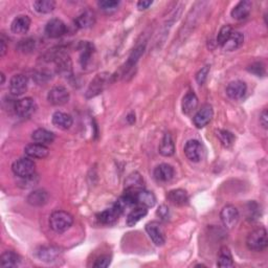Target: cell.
<instances>
[{"mask_svg":"<svg viewBox=\"0 0 268 268\" xmlns=\"http://www.w3.org/2000/svg\"><path fill=\"white\" fill-rule=\"evenodd\" d=\"M73 223V216L64 211H56L49 217V227L58 234H62V232L68 230L72 228Z\"/></svg>","mask_w":268,"mask_h":268,"instance_id":"1","label":"cell"},{"mask_svg":"<svg viewBox=\"0 0 268 268\" xmlns=\"http://www.w3.org/2000/svg\"><path fill=\"white\" fill-rule=\"evenodd\" d=\"M246 245H248L249 249L253 251L264 250L268 245L266 230L264 228H259L249 232L248 239H246Z\"/></svg>","mask_w":268,"mask_h":268,"instance_id":"2","label":"cell"},{"mask_svg":"<svg viewBox=\"0 0 268 268\" xmlns=\"http://www.w3.org/2000/svg\"><path fill=\"white\" fill-rule=\"evenodd\" d=\"M12 170L20 178H30L35 174L36 165L31 157H21L13 164Z\"/></svg>","mask_w":268,"mask_h":268,"instance_id":"3","label":"cell"},{"mask_svg":"<svg viewBox=\"0 0 268 268\" xmlns=\"http://www.w3.org/2000/svg\"><path fill=\"white\" fill-rule=\"evenodd\" d=\"M37 105L32 97H24L14 103V111L15 114L22 118L31 117L36 112Z\"/></svg>","mask_w":268,"mask_h":268,"instance_id":"4","label":"cell"},{"mask_svg":"<svg viewBox=\"0 0 268 268\" xmlns=\"http://www.w3.org/2000/svg\"><path fill=\"white\" fill-rule=\"evenodd\" d=\"M203 146L199 140L190 139L189 142H187L185 146V154L188 159L193 161V163H199L203 157Z\"/></svg>","mask_w":268,"mask_h":268,"instance_id":"5","label":"cell"},{"mask_svg":"<svg viewBox=\"0 0 268 268\" xmlns=\"http://www.w3.org/2000/svg\"><path fill=\"white\" fill-rule=\"evenodd\" d=\"M68 90L63 86H55L47 94V101L55 106H62L69 101Z\"/></svg>","mask_w":268,"mask_h":268,"instance_id":"6","label":"cell"},{"mask_svg":"<svg viewBox=\"0 0 268 268\" xmlns=\"http://www.w3.org/2000/svg\"><path fill=\"white\" fill-rule=\"evenodd\" d=\"M66 24L61 19L53 18L48 21L45 25L46 36L52 39H57L66 34Z\"/></svg>","mask_w":268,"mask_h":268,"instance_id":"7","label":"cell"},{"mask_svg":"<svg viewBox=\"0 0 268 268\" xmlns=\"http://www.w3.org/2000/svg\"><path fill=\"white\" fill-rule=\"evenodd\" d=\"M220 218L225 228L232 229L239 220V211L234 206L229 204L221 210Z\"/></svg>","mask_w":268,"mask_h":268,"instance_id":"8","label":"cell"},{"mask_svg":"<svg viewBox=\"0 0 268 268\" xmlns=\"http://www.w3.org/2000/svg\"><path fill=\"white\" fill-rule=\"evenodd\" d=\"M213 115H214L213 107L209 104L203 105L201 109L197 111V114L193 117L194 125L197 127V128H203L204 126H207L211 122Z\"/></svg>","mask_w":268,"mask_h":268,"instance_id":"9","label":"cell"},{"mask_svg":"<svg viewBox=\"0 0 268 268\" xmlns=\"http://www.w3.org/2000/svg\"><path fill=\"white\" fill-rule=\"evenodd\" d=\"M29 80L23 75H15L10 80V91L14 96H22L27 90Z\"/></svg>","mask_w":268,"mask_h":268,"instance_id":"10","label":"cell"},{"mask_svg":"<svg viewBox=\"0 0 268 268\" xmlns=\"http://www.w3.org/2000/svg\"><path fill=\"white\" fill-rule=\"evenodd\" d=\"M146 231L155 245L161 246L165 244L166 239H165L163 230H161L159 223L155 222V221L147 223L146 224Z\"/></svg>","mask_w":268,"mask_h":268,"instance_id":"11","label":"cell"},{"mask_svg":"<svg viewBox=\"0 0 268 268\" xmlns=\"http://www.w3.org/2000/svg\"><path fill=\"white\" fill-rule=\"evenodd\" d=\"M144 189V179L138 172L131 173L125 180V192L136 194Z\"/></svg>","mask_w":268,"mask_h":268,"instance_id":"12","label":"cell"},{"mask_svg":"<svg viewBox=\"0 0 268 268\" xmlns=\"http://www.w3.org/2000/svg\"><path fill=\"white\" fill-rule=\"evenodd\" d=\"M24 152L27 157L36 158V159H43L48 156L49 150L45 145L33 143L26 145L24 148Z\"/></svg>","mask_w":268,"mask_h":268,"instance_id":"13","label":"cell"},{"mask_svg":"<svg viewBox=\"0 0 268 268\" xmlns=\"http://www.w3.org/2000/svg\"><path fill=\"white\" fill-rule=\"evenodd\" d=\"M246 90H248V86H246V84L243 81L240 80H236L230 82L228 87H227V95L229 96L231 100H240V98H242L245 94Z\"/></svg>","mask_w":268,"mask_h":268,"instance_id":"14","label":"cell"},{"mask_svg":"<svg viewBox=\"0 0 268 268\" xmlns=\"http://www.w3.org/2000/svg\"><path fill=\"white\" fill-rule=\"evenodd\" d=\"M31 23H32V21L29 16L20 15L13 20V22L11 24V30L14 34L24 35L29 32L30 27H31Z\"/></svg>","mask_w":268,"mask_h":268,"instance_id":"15","label":"cell"},{"mask_svg":"<svg viewBox=\"0 0 268 268\" xmlns=\"http://www.w3.org/2000/svg\"><path fill=\"white\" fill-rule=\"evenodd\" d=\"M175 171L171 165L161 164L154 169V177L158 182H168L173 179Z\"/></svg>","mask_w":268,"mask_h":268,"instance_id":"16","label":"cell"},{"mask_svg":"<svg viewBox=\"0 0 268 268\" xmlns=\"http://www.w3.org/2000/svg\"><path fill=\"white\" fill-rule=\"evenodd\" d=\"M108 75L107 74H100L97 75L95 80L91 82L90 86L87 90V96L88 97H91V96H95L98 94H101L103 89L105 88L106 84L108 83Z\"/></svg>","mask_w":268,"mask_h":268,"instance_id":"17","label":"cell"},{"mask_svg":"<svg viewBox=\"0 0 268 268\" xmlns=\"http://www.w3.org/2000/svg\"><path fill=\"white\" fill-rule=\"evenodd\" d=\"M52 122H53V125L55 127H57V128L60 130L69 129L74 123L72 115L62 111L55 112L52 117Z\"/></svg>","mask_w":268,"mask_h":268,"instance_id":"18","label":"cell"},{"mask_svg":"<svg viewBox=\"0 0 268 268\" xmlns=\"http://www.w3.org/2000/svg\"><path fill=\"white\" fill-rule=\"evenodd\" d=\"M96 20V18L95 12L91 10H86L76 18L75 23L79 29H89V27L95 25Z\"/></svg>","mask_w":268,"mask_h":268,"instance_id":"19","label":"cell"},{"mask_svg":"<svg viewBox=\"0 0 268 268\" xmlns=\"http://www.w3.org/2000/svg\"><path fill=\"white\" fill-rule=\"evenodd\" d=\"M60 256V250L54 246H43L37 250V258L43 262L52 263L57 261Z\"/></svg>","mask_w":268,"mask_h":268,"instance_id":"20","label":"cell"},{"mask_svg":"<svg viewBox=\"0 0 268 268\" xmlns=\"http://www.w3.org/2000/svg\"><path fill=\"white\" fill-rule=\"evenodd\" d=\"M252 8V4L249 0H242L240 1L234 9L231 10L230 15L231 17L236 20H243L248 18V16L250 14Z\"/></svg>","mask_w":268,"mask_h":268,"instance_id":"21","label":"cell"},{"mask_svg":"<svg viewBox=\"0 0 268 268\" xmlns=\"http://www.w3.org/2000/svg\"><path fill=\"white\" fill-rule=\"evenodd\" d=\"M135 199L138 206L144 207L146 209L153 208L155 203H156V197H155V195L145 189L140 190L139 192L135 194Z\"/></svg>","mask_w":268,"mask_h":268,"instance_id":"22","label":"cell"},{"mask_svg":"<svg viewBox=\"0 0 268 268\" xmlns=\"http://www.w3.org/2000/svg\"><path fill=\"white\" fill-rule=\"evenodd\" d=\"M167 199L168 201H170L172 204H174V206L181 207L188 203L189 195L185 190L176 189V190H172V191L168 193Z\"/></svg>","mask_w":268,"mask_h":268,"instance_id":"23","label":"cell"},{"mask_svg":"<svg viewBox=\"0 0 268 268\" xmlns=\"http://www.w3.org/2000/svg\"><path fill=\"white\" fill-rule=\"evenodd\" d=\"M243 42H244L243 34H241L240 32L232 31L229 39L225 41V43L221 47L227 52H232V51H236V49H238L240 46H241L243 44Z\"/></svg>","mask_w":268,"mask_h":268,"instance_id":"24","label":"cell"},{"mask_svg":"<svg viewBox=\"0 0 268 268\" xmlns=\"http://www.w3.org/2000/svg\"><path fill=\"white\" fill-rule=\"evenodd\" d=\"M121 211H119L115 206L103 211L102 213H100L97 215V220L100 221L102 224H106V225H111L114 224L117 219L118 217L121 216Z\"/></svg>","mask_w":268,"mask_h":268,"instance_id":"25","label":"cell"},{"mask_svg":"<svg viewBox=\"0 0 268 268\" xmlns=\"http://www.w3.org/2000/svg\"><path fill=\"white\" fill-rule=\"evenodd\" d=\"M32 138L35 143L48 145V144H52L55 140V134L46 129L39 128L33 132Z\"/></svg>","mask_w":268,"mask_h":268,"instance_id":"26","label":"cell"},{"mask_svg":"<svg viewBox=\"0 0 268 268\" xmlns=\"http://www.w3.org/2000/svg\"><path fill=\"white\" fill-rule=\"evenodd\" d=\"M48 193L44 190H36L27 196V202L33 207H42L48 201Z\"/></svg>","mask_w":268,"mask_h":268,"instance_id":"27","label":"cell"},{"mask_svg":"<svg viewBox=\"0 0 268 268\" xmlns=\"http://www.w3.org/2000/svg\"><path fill=\"white\" fill-rule=\"evenodd\" d=\"M182 112L185 115L192 114L193 111L196 110L197 106H198V97L192 91H190L182 98Z\"/></svg>","mask_w":268,"mask_h":268,"instance_id":"28","label":"cell"},{"mask_svg":"<svg viewBox=\"0 0 268 268\" xmlns=\"http://www.w3.org/2000/svg\"><path fill=\"white\" fill-rule=\"evenodd\" d=\"M159 153L163 155V156L169 157L172 156L175 152V145L173 142V138L170 133H166L163 139H161V143L159 145Z\"/></svg>","mask_w":268,"mask_h":268,"instance_id":"29","label":"cell"},{"mask_svg":"<svg viewBox=\"0 0 268 268\" xmlns=\"http://www.w3.org/2000/svg\"><path fill=\"white\" fill-rule=\"evenodd\" d=\"M21 263V258L13 250H8L2 253L0 259V265L2 267H17Z\"/></svg>","mask_w":268,"mask_h":268,"instance_id":"30","label":"cell"},{"mask_svg":"<svg viewBox=\"0 0 268 268\" xmlns=\"http://www.w3.org/2000/svg\"><path fill=\"white\" fill-rule=\"evenodd\" d=\"M148 214V210L144 207H138V208H135L133 209L128 217H127V225L128 227H134L139 220H142L143 218Z\"/></svg>","mask_w":268,"mask_h":268,"instance_id":"31","label":"cell"},{"mask_svg":"<svg viewBox=\"0 0 268 268\" xmlns=\"http://www.w3.org/2000/svg\"><path fill=\"white\" fill-rule=\"evenodd\" d=\"M218 267H232L234 266V261H232L231 252L229 248L227 246H223L220 249L219 257H218Z\"/></svg>","mask_w":268,"mask_h":268,"instance_id":"32","label":"cell"},{"mask_svg":"<svg viewBox=\"0 0 268 268\" xmlns=\"http://www.w3.org/2000/svg\"><path fill=\"white\" fill-rule=\"evenodd\" d=\"M33 6L35 11L40 14H49L55 10L56 2L54 0H37L34 2Z\"/></svg>","mask_w":268,"mask_h":268,"instance_id":"33","label":"cell"},{"mask_svg":"<svg viewBox=\"0 0 268 268\" xmlns=\"http://www.w3.org/2000/svg\"><path fill=\"white\" fill-rule=\"evenodd\" d=\"M94 53V45L86 42V43H83V49H82V55H81V64L83 67H86L88 63L90 62V58Z\"/></svg>","mask_w":268,"mask_h":268,"instance_id":"34","label":"cell"},{"mask_svg":"<svg viewBox=\"0 0 268 268\" xmlns=\"http://www.w3.org/2000/svg\"><path fill=\"white\" fill-rule=\"evenodd\" d=\"M217 136L224 147H230L235 142V135L228 130H218Z\"/></svg>","mask_w":268,"mask_h":268,"instance_id":"35","label":"cell"},{"mask_svg":"<svg viewBox=\"0 0 268 268\" xmlns=\"http://www.w3.org/2000/svg\"><path fill=\"white\" fill-rule=\"evenodd\" d=\"M119 3L121 2L116 1V0H101V1L97 2V5L103 12L109 14L116 11Z\"/></svg>","mask_w":268,"mask_h":268,"instance_id":"36","label":"cell"},{"mask_svg":"<svg viewBox=\"0 0 268 268\" xmlns=\"http://www.w3.org/2000/svg\"><path fill=\"white\" fill-rule=\"evenodd\" d=\"M231 33H232V27L230 25H229V24L223 25L220 29L219 33H218L217 43L219 44L220 46H222L225 43V41L229 39V37L230 36Z\"/></svg>","mask_w":268,"mask_h":268,"instance_id":"37","label":"cell"},{"mask_svg":"<svg viewBox=\"0 0 268 268\" xmlns=\"http://www.w3.org/2000/svg\"><path fill=\"white\" fill-rule=\"evenodd\" d=\"M144 49H145V46H139L132 53V55L129 57L128 63H127V65L129 66L128 68H131L138 61V59L140 58V56H142L143 53H144Z\"/></svg>","mask_w":268,"mask_h":268,"instance_id":"38","label":"cell"},{"mask_svg":"<svg viewBox=\"0 0 268 268\" xmlns=\"http://www.w3.org/2000/svg\"><path fill=\"white\" fill-rule=\"evenodd\" d=\"M249 70L250 73L255 74V75L258 76V77L265 75V68H264V66H263L262 63H260V62L253 63V64H251V65L249 67Z\"/></svg>","mask_w":268,"mask_h":268,"instance_id":"39","label":"cell"},{"mask_svg":"<svg viewBox=\"0 0 268 268\" xmlns=\"http://www.w3.org/2000/svg\"><path fill=\"white\" fill-rule=\"evenodd\" d=\"M209 72H210V67L209 66H206L201 68L198 73H197L196 75V81L197 83L199 84V85H202V84L206 82L207 77H208V75H209Z\"/></svg>","mask_w":268,"mask_h":268,"instance_id":"40","label":"cell"},{"mask_svg":"<svg viewBox=\"0 0 268 268\" xmlns=\"http://www.w3.org/2000/svg\"><path fill=\"white\" fill-rule=\"evenodd\" d=\"M35 45V41L32 40V39H26V40H22L20 41V44H19V49L20 51H22L23 53H27V52H31L33 47Z\"/></svg>","mask_w":268,"mask_h":268,"instance_id":"41","label":"cell"},{"mask_svg":"<svg viewBox=\"0 0 268 268\" xmlns=\"http://www.w3.org/2000/svg\"><path fill=\"white\" fill-rule=\"evenodd\" d=\"M110 262H111L110 257H108V256H101L100 258H97V260L96 261V263L94 264V266L97 267V268H105V267H108L109 266Z\"/></svg>","mask_w":268,"mask_h":268,"instance_id":"42","label":"cell"},{"mask_svg":"<svg viewBox=\"0 0 268 268\" xmlns=\"http://www.w3.org/2000/svg\"><path fill=\"white\" fill-rule=\"evenodd\" d=\"M249 211V219H257V217L259 215V211H258V204L255 202H250L249 203V208L248 210Z\"/></svg>","mask_w":268,"mask_h":268,"instance_id":"43","label":"cell"},{"mask_svg":"<svg viewBox=\"0 0 268 268\" xmlns=\"http://www.w3.org/2000/svg\"><path fill=\"white\" fill-rule=\"evenodd\" d=\"M169 215H170V213H169L168 207L165 206V204L160 206L159 209L157 210V216L160 218V219L161 220H167L169 218Z\"/></svg>","mask_w":268,"mask_h":268,"instance_id":"44","label":"cell"},{"mask_svg":"<svg viewBox=\"0 0 268 268\" xmlns=\"http://www.w3.org/2000/svg\"><path fill=\"white\" fill-rule=\"evenodd\" d=\"M260 123L263 126V128L267 129L268 126V114H267V109H264L262 111V114L260 115Z\"/></svg>","mask_w":268,"mask_h":268,"instance_id":"45","label":"cell"},{"mask_svg":"<svg viewBox=\"0 0 268 268\" xmlns=\"http://www.w3.org/2000/svg\"><path fill=\"white\" fill-rule=\"evenodd\" d=\"M152 3H153V1H150V0H140V1L137 2V8L140 11L147 10Z\"/></svg>","mask_w":268,"mask_h":268,"instance_id":"46","label":"cell"},{"mask_svg":"<svg viewBox=\"0 0 268 268\" xmlns=\"http://www.w3.org/2000/svg\"><path fill=\"white\" fill-rule=\"evenodd\" d=\"M6 53V44L3 39L0 40V57H3Z\"/></svg>","mask_w":268,"mask_h":268,"instance_id":"47","label":"cell"},{"mask_svg":"<svg viewBox=\"0 0 268 268\" xmlns=\"http://www.w3.org/2000/svg\"><path fill=\"white\" fill-rule=\"evenodd\" d=\"M127 119H128V121H130V119H132V124H133L134 122H135V115H133V114L129 115L128 116H127Z\"/></svg>","mask_w":268,"mask_h":268,"instance_id":"48","label":"cell"},{"mask_svg":"<svg viewBox=\"0 0 268 268\" xmlns=\"http://www.w3.org/2000/svg\"><path fill=\"white\" fill-rule=\"evenodd\" d=\"M0 77H1V84H3L4 83V75L3 74H1V76H0Z\"/></svg>","mask_w":268,"mask_h":268,"instance_id":"49","label":"cell"}]
</instances>
